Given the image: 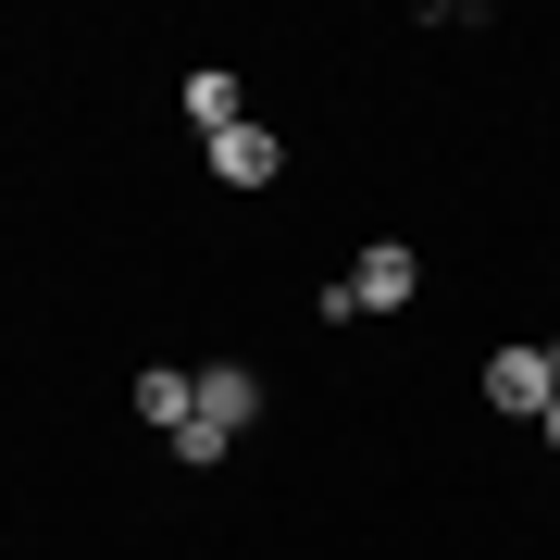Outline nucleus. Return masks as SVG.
<instances>
[{
    "instance_id": "7",
    "label": "nucleus",
    "mask_w": 560,
    "mask_h": 560,
    "mask_svg": "<svg viewBox=\"0 0 560 560\" xmlns=\"http://www.w3.org/2000/svg\"><path fill=\"white\" fill-rule=\"evenodd\" d=\"M536 436H548V448H560V399H548V411H536Z\"/></svg>"
},
{
    "instance_id": "1",
    "label": "nucleus",
    "mask_w": 560,
    "mask_h": 560,
    "mask_svg": "<svg viewBox=\"0 0 560 560\" xmlns=\"http://www.w3.org/2000/svg\"><path fill=\"white\" fill-rule=\"evenodd\" d=\"M212 175H224V187H275V175H287V138H275L261 113L224 125V138H212Z\"/></svg>"
},
{
    "instance_id": "2",
    "label": "nucleus",
    "mask_w": 560,
    "mask_h": 560,
    "mask_svg": "<svg viewBox=\"0 0 560 560\" xmlns=\"http://www.w3.org/2000/svg\"><path fill=\"white\" fill-rule=\"evenodd\" d=\"M411 287H423V261H411L399 237H374V249H361V275H349V312H399Z\"/></svg>"
},
{
    "instance_id": "5",
    "label": "nucleus",
    "mask_w": 560,
    "mask_h": 560,
    "mask_svg": "<svg viewBox=\"0 0 560 560\" xmlns=\"http://www.w3.org/2000/svg\"><path fill=\"white\" fill-rule=\"evenodd\" d=\"M138 411L162 423V436H187V423H200V374H175V361H150V374H138Z\"/></svg>"
},
{
    "instance_id": "4",
    "label": "nucleus",
    "mask_w": 560,
    "mask_h": 560,
    "mask_svg": "<svg viewBox=\"0 0 560 560\" xmlns=\"http://www.w3.org/2000/svg\"><path fill=\"white\" fill-rule=\"evenodd\" d=\"M249 411H261V374L212 361V374H200V423H212V436H249Z\"/></svg>"
},
{
    "instance_id": "3",
    "label": "nucleus",
    "mask_w": 560,
    "mask_h": 560,
    "mask_svg": "<svg viewBox=\"0 0 560 560\" xmlns=\"http://www.w3.org/2000/svg\"><path fill=\"white\" fill-rule=\"evenodd\" d=\"M548 399H560L548 349H499V361H486V411H548Z\"/></svg>"
},
{
    "instance_id": "8",
    "label": "nucleus",
    "mask_w": 560,
    "mask_h": 560,
    "mask_svg": "<svg viewBox=\"0 0 560 560\" xmlns=\"http://www.w3.org/2000/svg\"><path fill=\"white\" fill-rule=\"evenodd\" d=\"M548 374H560V337H548Z\"/></svg>"
},
{
    "instance_id": "6",
    "label": "nucleus",
    "mask_w": 560,
    "mask_h": 560,
    "mask_svg": "<svg viewBox=\"0 0 560 560\" xmlns=\"http://www.w3.org/2000/svg\"><path fill=\"white\" fill-rule=\"evenodd\" d=\"M187 125H249V101H237V75H224V62H200V75H187Z\"/></svg>"
}]
</instances>
